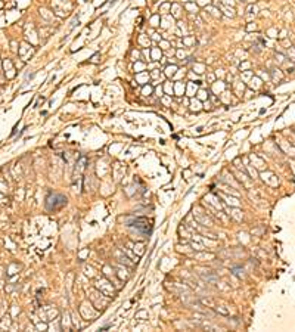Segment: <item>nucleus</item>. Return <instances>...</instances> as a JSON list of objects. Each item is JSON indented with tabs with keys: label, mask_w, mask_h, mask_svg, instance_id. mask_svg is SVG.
Here are the masks:
<instances>
[{
	"label": "nucleus",
	"mask_w": 295,
	"mask_h": 332,
	"mask_svg": "<svg viewBox=\"0 0 295 332\" xmlns=\"http://www.w3.org/2000/svg\"><path fill=\"white\" fill-rule=\"evenodd\" d=\"M199 3H201V5H205V3L208 5V3H210V0H199Z\"/></svg>",
	"instance_id": "1"
}]
</instances>
